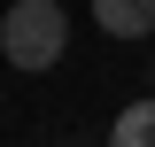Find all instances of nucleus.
I'll return each instance as SVG.
<instances>
[{"label": "nucleus", "mask_w": 155, "mask_h": 147, "mask_svg": "<svg viewBox=\"0 0 155 147\" xmlns=\"http://www.w3.org/2000/svg\"><path fill=\"white\" fill-rule=\"evenodd\" d=\"M109 147H155V93L147 101H124L109 124Z\"/></svg>", "instance_id": "3"}, {"label": "nucleus", "mask_w": 155, "mask_h": 147, "mask_svg": "<svg viewBox=\"0 0 155 147\" xmlns=\"http://www.w3.org/2000/svg\"><path fill=\"white\" fill-rule=\"evenodd\" d=\"M70 47V8L62 0H16V8H0V54L16 77H47Z\"/></svg>", "instance_id": "1"}, {"label": "nucleus", "mask_w": 155, "mask_h": 147, "mask_svg": "<svg viewBox=\"0 0 155 147\" xmlns=\"http://www.w3.org/2000/svg\"><path fill=\"white\" fill-rule=\"evenodd\" d=\"M93 23L109 39H147L155 31V0H93Z\"/></svg>", "instance_id": "2"}]
</instances>
